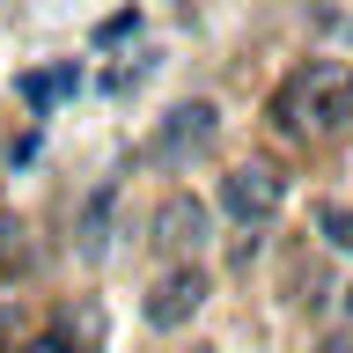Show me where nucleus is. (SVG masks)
Instances as JSON below:
<instances>
[{
	"mask_svg": "<svg viewBox=\"0 0 353 353\" xmlns=\"http://www.w3.org/2000/svg\"><path fill=\"white\" fill-rule=\"evenodd\" d=\"M74 88H81V66H74V59H59V66H44V74H22V81H15V96L37 110V118H52V110H59V96H74Z\"/></svg>",
	"mask_w": 353,
	"mask_h": 353,
	"instance_id": "obj_7",
	"label": "nucleus"
},
{
	"mask_svg": "<svg viewBox=\"0 0 353 353\" xmlns=\"http://www.w3.org/2000/svg\"><path fill=\"white\" fill-rule=\"evenodd\" d=\"M346 316H353V287H346Z\"/></svg>",
	"mask_w": 353,
	"mask_h": 353,
	"instance_id": "obj_12",
	"label": "nucleus"
},
{
	"mask_svg": "<svg viewBox=\"0 0 353 353\" xmlns=\"http://www.w3.org/2000/svg\"><path fill=\"white\" fill-rule=\"evenodd\" d=\"M110 214H118V176H96V192L81 199V221H74V250L88 265L110 250Z\"/></svg>",
	"mask_w": 353,
	"mask_h": 353,
	"instance_id": "obj_6",
	"label": "nucleus"
},
{
	"mask_svg": "<svg viewBox=\"0 0 353 353\" xmlns=\"http://www.w3.org/2000/svg\"><path fill=\"white\" fill-rule=\"evenodd\" d=\"M125 37H140V8H118L96 22V44H125Z\"/></svg>",
	"mask_w": 353,
	"mask_h": 353,
	"instance_id": "obj_9",
	"label": "nucleus"
},
{
	"mask_svg": "<svg viewBox=\"0 0 353 353\" xmlns=\"http://www.w3.org/2000/svg\"><path fill=\"white\" fill-rule=\"evenodd\" d=\"M199 302H206V272H199V265H170V272L140 294V316H148V331H184L199 316Z\"/></svg>",
	"mask_w": 353,
	"mask_h": 353,
	"instance_id": "obj_5",
	"label": "nucleus"
},
{
	"mask_svg": "<svg viewBox=\"0 0 353 353\" xmlns=\"http://www.w3.org/2000/svg\"><path fill=\"white\" fill-rule=\"evenodd\" d=\"M324 353H353V346H324Z\"/></svg>",
	"mask_w": 353,
	"mask_h": 353,
	"instance_id": "obj_13",
	"label": "nucleus"
},
{
	"mask_svg": "<svg viewBox=\"0 0 353 353\" xmlns=\"http://www.w3.org/2000/svg\"><path fill=\"white\" fill-rule=\"evenodd\" d=\"M0 236H8V221H0Z\"/></svg>",
	"mask_w": 353,
	"mask_h": 353,
	"instance_id": "obj_14",
	"label": "nucleus"
},
{
	"mask_svg": "<svg viewBox=\"0 0 353 353\" xmlns=\"http://www.w3.org/2000/svg\"><path fill=\"white\" fill-rule=\"evenodd\" d=\"M316 228H324V243H331V250H346V258H353V206L324 199V206H316Z\"/></svg>",
	"mask_w": 353,
	"mask_h": 353,
	"instance_id": "obj_8",
	"label": "nucleus"
},
{
	"mask_svg": "<svg viewBox=\"0 0 353 353\" xmlns=\"http://www.w3.org/2000/svg\"><path fill=\"white\" fill-rule=\"evenodd\" d=\"M280 206H287V176L272 162H236L221 176V214L236 228H265V221H280Z\"/></svg>",
	"mask_w": 353,
	"mask_h": 353,
	"instance_id": "obj_4",
	"label": "nucleus"
},
{
	"mask_svg": "<svg viewBox=\"0 0 353 353\" xmlns=\"http://www.w3.org/2000/svg\"><path fill=\"white\" fill-rule=\"evenodd\" d=\"M0 353H15V309L0 302Z\"/></svg>",
	"mask_w": 353,
	"mask_h": 353,
	"instance_id": "obj_10",
	"label": "nucleus"
},
{
	"mask_svg": "<svg viewBox=\"0 0 353 353\" xmlns=\"http://www.w3.org/2000/svg\"><path fill=\"white\" fill-rule=\"evenodd\" d=\"M272 125H280V132H339V125H353V66L309 59L302 74L280 88Z\"/></svg>",
	"mask_w": 353,
	"mask_h": 353,
	"instance_id": "obj_1",
	"label": "nucleus"
},
{
	"mask_svg": "<svg viewBox=\"0 0 353 353\" xmlns=\"http://www.w3.org/2000/svg\"><path fill=\"white\" fill-rule=\"evenodd\" d=\"M214 132H221V110L206 103V96L170 103L162 118H154V132H148V162H154V170H184L199 148H214Z\"/></svg>",
	"mask_w": 353,
	"mask_h": 353,
	"instance_id": "obj_2",
	"label": "nucleus"
},
{
	"mask_svg": "<svg viewBox=\"0 0 353 353\" xmlns=\"http://www.w3.org/2000/svg\"><path fill=\"white\" fill-rule=\"evenodd\" d=\"M59 346H66L59 331H44V339H37V346H30V353H59Z\"/></svg>",
	"mask_w": 353,
	"mask_h": 353,
	"instance_id": "obj_11",
	"label": "nucleus"
},
{
	"mask_svg": "<svg viewBox=\"0 0 353 353\" xmlns=\"http://www.w3.org/2000/svg\"><path fill=\"white\" fill-rule=\"evenodd\" d=\"M206 236H214V214H206V199H192V192H170L148 214V250L170 258V265H192L199 250H206Z\"/></svg>",
	"mask_w": 353,
	"mask_h": 353,
	"instance_id": "obj_3",
	"label": "nucleus"
}]
</instances>
